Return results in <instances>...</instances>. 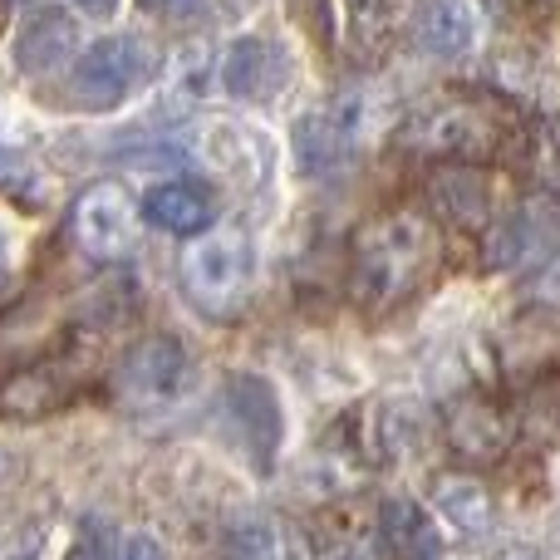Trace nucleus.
Segmentation results:
<instances>
[{
    "instance_id": "obj_1",
    "label": "nucleus",
    "mask_w": 560,
    "mask_h": 560,
    "mask_svg": "<svg viewBox=\"0 0 560 560\" xmlns=\"http://www.w3.org/2000/svg\"><path fill=\"white\" fill-rule=\"evenodd\" d=\"M433 226L413 212H394L369 222L364 232L354 236V300L359 305H394L404 300L418 280L433 266Z\"/></svg>"
},
{
    "instance_id": "obj_2",
    "label": "nucleus",
    "mask_w": 560,
    "mask_h": 560,
    "mask_svg": "<svg viewBox=\"0 0 560 560\" xmlns=\"http://www.w3.org/2000/svg\"><path fill=\"white\" fill-rule=\"evenodd\" d=\"M256 280V246L242 226H212L183 256V285L202 310H236Z\"/></svg>"
},
{
    "instance_id": "obj_3",
    "label": "nucleus",
    "mask_w": 560,
    "mask_h": 560,
    "mask_svg": "<svg viewBox=\"0 0 560 560\" xmlns=\"http://www.w3.org/2000/svg\"><path fill=\"white\" fill-rule=\"evenodd\" d=\"M153 74V49L133 35H108L94 39L89 49H79L69 65V104L108 114L133 94L143 79Z\"/></svg>"
},
{
    "instance_id": "obj_4",
    "label": "nucleus",
    "mask_w": 560,
    "mask_h": 560,
    "mask_svg": "<svg viewBox=\"0 0 560 560\" xmlns=\"http://www.w3.org/2000/svg\"><path fill=\"white\" fill-rule=\"evenodd\" d=\"M364 128H369L364 94H345V98H335V104L315 108V114L295 118V133H290V143H295L300 173H310V177L339 173V167H345L349 158L359 153V143H364Z\"/></svg>"
},
{
    "instance_id": "obj_5",
    "label": "nucleus",
    "mask_w": 560,
    "mask_h": 560,
    "mask_svg": "<svg viewBox=\"0 0 560 560\" xmlns=\"http://www.w3.org/2000/svg\"><path fill=\"white\" fill-rule=\"evenodd\" d=\"M187 374H192L187 349L167 335H153L138 349H128L124 369H118V384H124V394L133 398L138 408H167L183 398Z\"/></svg>"
},
{
    "instance_id": "obj_6",
    "label": "nucleus",
    "mask_w": 560,
    "mask_h": 560,
    "mask_svg": "<svg viewBox=\"0 0 560 560\" xmlns=\"http://www.w3.org/2000/svg\"><path fill=\"white\" fill-rule=\"evenodd\" d=\"M69 226H74V242L84 256H94V261H118V256L133 246V202H128V192L114 183L89 187L74 202Z\"/></svg>"
},
{
    "instance_id": "obj_7",
    "label": "nucleus",
    "mask_w": 560,
    "mask_h": 560,
    "mask_svg": "<svg viewBox=\"0 0 560 560\" xmlns=\"http://www.w3.org/2000/svg\"><path fill=\"white\" fill-rule=\"evenodd\" d=\"M556 252V217L551 207L526 202L512 217L492 226L487 236V266L492 271H526V266H546V256Z\"/></svg>"
},
{
    "instance_id": "obj_8",
    "label": "nucleus",
    "mask_w": 560,
    "mask_h": 560,
    "mask_svg": "<svg viewBox=\"0 0 560 560\" xmlns=\"http://www.w3.org/2000/svg\"><path fill=\"white\" fill-rule=\"evenodd\" d=\"M408 143H413L418 153H433V158H477V153H487V143H492V128H487V118L477 104L447 98V104H433L428 114L413 118Z\"/></svg>"
},
{
    "instance_id": "obj_9",
    "label": "nucleus",
    "mask_w": 560,
    "mask_h": 560,
    "mask_svg": "<svg viewBox=\"0 0 560 560\" xmlns=\"http://www.w3.org/2000/svg\"><path fill=\"white\" fill-rule=\"evenodd\" d=\"M226 413L232 423L246 433V447H252L256 463L271 467L276 447H280V398L276 388L266 384L261 374H236L226 384Z\"/></svg>"
},
{
    "instance_id": "obj_10",
    "label": "nucleus",
    "mask_w": 560,
    "mask_h": 560,
    "mask_svg": "<svg viewBox=\"0 0 560 560\" xmlns=\"http://www.w3.org/2000/svg\"><path fill=\"white\" fill-rule=\"evenodd\" d=\"M74 49H79L74 15H65V10H55V5L35 10V15L15 30V39H10V59H15L20 74H49V69L69 65Z\"/></svg>"
},
{
    "instance_id": "obj_11",
    "label": "nucleus",
    "mask_w": 560,
    "mask_h": 560,
    "mask_svg": "<svg viewBox=\"0 0 560 560\" xmlns=\"http://www.w3.org/2000/svg\"><path fill=\"white\" fill-rule=\"evenodd\" d=\"M212 217H217L212 192L197 183H158L143 197V222L167 236H202L212 232Z\"/></svg>"
},
{
    "instance_id": "obj_12",
    "label": "nucleus",
    "mask_w": 560,
    "mask_h": 560,
    "mask_svg": "<svg viewBox=\"0 0 560 560\" xmlns=\"http://www.w3.org/2000/svg\"><path fill=\"white\" fill-rule=\"evenodd\" d=\"M418 49L438 59H457L477 45V10L467 0H418L413 5Z\"/></svg>"
},
{
    "instance_id": "obj_13",
    "label": "nucleus",
    "mask_w": 560,
    "mask_h": 560,
    "mask_svg": "<svg viewBox=\"0 0 560 560\" xmlns=\"http://www.w3.org/2000/svg\"><path fill=\"white\" fill-rule=\"evenodd\" d=\"M378 536L398 560H438V551H443L438 522L413 497H388L384 512H378Z\"/></svg>"
},
{
    "instance_id": "obj_14",
    "label": "nucleus",
    "mask_w": 560,
    "mask_h": 560,
    "mask_svg": "<svg viewBox=\"0 0 560 560\" xmlns=\"http://www.w3.org/2000/svg\"><path fill=\"white\" fill-rule=\"evenodd\" d=\"M217 79H222V89L232 98H261V94H271V89H276L280 59H276V49L266 45V39L246 35V39H236V45L222 55Z\"/></svg>"
},
{
    "instance_id": "obj_15",
    "label": "nucleus",
    "mask_w": 560,
    "mask_h": 560,
    "mask_svg": "<svg viewBox=\"0 0 560 560\" xmlns=\"http://www.w3.org/2000/svg\"><path fill=\"white\" fill-rule=\"evenodd\" d=\"M433 502H438V512L447 516L453 532H463V536H487L492 532V497H487V487L477 482V477H467V472L438 477Z\"/></svg>"
},
{
    "instance_id": "obj_16",
    "label": "nucleus",
    "mask_w": 560,
    "mask_h": 560,
    "mask_svg": "<svg viewBox=\"0 0 560 560\" xmlns=\"http://www.w3.org/2000/svg\"><path fill=\"white\" fill-rule=\"evenodd\" d=\"M207 89H212V49L202 39H192V45H183L173 55V89H167V98L187 108V104H202Z\"/></svg>"
},
{
    "instance_id": "obj_17",
    "label": "nucleus",
    "mask_w": 560,
    "mask_h": 560,
    "mask_svg": "<svg viewBox=\"0 0 560 560\" xmlns=\"http://www.w3.org/2000/svg\"><path fill=\"white\" fill-rule=\"evenodd\" d=\"M457 443L467 447V453H497L502 447V418L492 413V408H463L457 413Z\"/></svg>"
},
{
    "instance_id": "obj_18",
    "label": "nucleus",
    "mask_w": 560,
    "mask_h": 560,
    "mask_svg": "<svg viewBox=\"0 0 560 560\" xmlns=\"http://www.w3.org/2000/svg\"><path fill=\"white\" fill-rule=\"evenodd\" d=\"M236 546L246 560H285V536L271 522H252L246 532H236Z\"/></svg>"
},
{
    "instance_id": "obj_19",
    "label": "nucleus",
    "mask_w": 560,
    "mask_h": 560,
    "mask_svg": "<svg viewBox=\"0 0 560 560\" xmlns=\"http://www.w3.org/2000/svg\"><path fill=\"white\" fill-rule=\"evenodd\" d=\"M138 5L158 20H197L207 10V0H138Z\"/></svg>"
},
{
    "instance_id": "obj_20",
    "label": "nucleus",
    "mask_w": 560,
    "mask_h": 560,
    "mask_svg": "<svg viewBox=\"0 0 560 560\" xmlns=\"http://www.w3.org/2000/svg\"><path fill=\"white\" fill-rule=\"evenodd\" d=\"M114 560H167V556L148 532H133V536H124V546H118Z\"/></svg>"
},
{
    "instance_id": "obj_21",
    "label": "nucleus",
    "mask_w": 560,
    "mask_h": 560,
    "mask_svg": "<svg viewBox=\"0 0 560 560\" xmlns=\"http://www.w3.org/2000/svg\"><path fill=\"white\" fill-rule=\"evenodd\" d=\"M349 10H354L359 25H374V20L384 15V0H349Z\"/></svg>"
},
{
    "instance_id": "obj_22",
    "label": "nucleus",
    "mask_w": 560,
    "mask_h": 560,
    "mask_svg": "<svg viewBox=\"0 0 560 560\" xmlns=\"http://www.w3.org/2000/svg\"><path fill=\"white\" fill-rule=\"evenodd\" d=\"M79 10H84V15H94V20H108L118 10V0H74Z\"/></svg>"
},
{
    "instance_id": "obj_23",
    "label": "nucleus",
    "mask_w": 560,
    "mask_h": 560,
    "mask_svg": "<svg viewBox=\"0 0 560 560\" xmlns=\"http://www.w3.org/2000/svg\"><path fill=\"white\" fill-rule=\"evenodd\" d=\"M329 560H374V556H369L364 546H354V541H349V546H339V551L329 556Z\"/></svg>"
},
{
    "instance_id": "obj_24",
    "label": "nucleus",
    "mask_w": 560,
    "mask_h": 560,
    "mask_svg": "<svg viewBox=\"0 0 560 560\" xmlns=\"http://www.w3.org/2000/svg\"><path fill=\"white\" fill-rule=\"evenodd\" d=\"M497 560H541V556H536L532 546H506V551L497 556Z\"/></svg>"
},
{
    "instance_id": "obj_25",
    "label": "nucleus",
    "mask_w": 560,
    "mask_h": 560,
    "mask_svg": "<svg viewBox=\"0 0 560 560\" xmlns=\"http://www.w3.org/2000/svg\"><path fill=\"white\" fill-rule=\"evenodd\" d=\"M556 153H560V118H556Z\"/></svg>"
}]
</instances>
